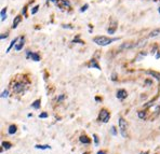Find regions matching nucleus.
<instances>
[{
	"mask_svg": "<svg viewBox=\"0 0 160 154\" xmlns=\"http://www.w3.org/2000/svg\"><path fill=\"white\" fill-rule=\"evenodd\" d=\"M29 86V82L25 79H22V80H15L12 85H11V88H12V92L15 93V94H24L25 92L27 91V88Z\"/></svg>",
	"mask_w": 160,
	"mask_h": 154,
	"instance_id": "1",
	"label": "nucleus"
},
{
	"mask_svg": "<svg viewBox=\"0 0 160 154\" xmlns=\"http://www.w3.org/2000/svg\"><path fill=\"white\" fill-rule=\"evenodd\" d=\"M117 40H119V38H108L105 36H98V37L93 38V42L96 43L97 45H100V46H106V45H109L110 43L115 42Z\"/></svg>",
	"mask_w": 160,
	"mask_h": 154,
	"instance_id": "2",
	"label": "nucleus"
},
{
	"mask_svg": "<svg viewBox=\"0 0 160 154\" xmlns=\"http://www.w3.org/2000/svg\"><path fill=\"white\" fill-rule=\"evenodd\" d=\"M109 119H110V112L107 109H105V108L101 109L100 113H98L97 120L100 121V122H102V123H107L109 121Z\"/></svg>",
	"mask_w": 160,
	"mask_h": 154,
	"instance_id": "3",
	"label": "nucleus"
},
{
	"mask_svg": "<svg viewBox=\"0 0 160 154\" xmlns=\"http://www.w3.org/2000/svg\"><path fill=\"white\" fill-rule=\"evenodd\" d=\"M119 129H120V134L123 138H126L127 137V131H128V123H127V121L120 116L119 117Z\"/></svg>",
	"mask_w": 160,
	"mask_h": 154,
	"instance_id": "4",
	"label": "nucleus"
},
{
	"mask_svg": "<svg viewBox=\"0 0 160 154\" xmlns=\"http://www.w3.org/2000/svg\"><path fill=\"white\" fill-rule=\"evenodd\" d=\"M127 96H128V93H127L126 90H123V88H120V90H118L116 93V97L119 99V100H123V99H126Z\"/></svg>",
	"mask_w": 160,
	"mask_h": 154,
	"instance_id": "5",
	"label": "nucleus"
},
{
	"mask_svg": "<svg viewBox=\"0 0 160 154\" xmlns=\"http://www.w3.org/2000/svg\"><path fill=\"white\" fill-rule=\"evenodd\" d=\"M24 43H25V37L24 36H22V37L19 39V41H17L16 45H15V51H16V52L21 51V50L23 48V46H24Z\"/></svg>",
	"mask_w": 160,
	"mask_h": 154,
	"instance_id": "6",
	"label": "nucleus"
},
{
	"mask_svg": "<svg viewBox=\"0 0 160 154\" xmlns=\"http://www.w3.org/2000/svg\"><path fill=\"white\" fill-rule=\"evenodd\" d=\"M58 5L61 8V9H69V8L72 7L70 2H69L68 0H60Z\"/></svg>",
	"mask_w": 160,
	"mask_h": 154,
	"instance_id": "7",
	"label": "nucleus"
},
{
	"mask_svg": "<svg viewBox=\"0 0 160 154\" xmlns=\"http://www.w3.org/2000/svg\"><path fill=\"white\" fill-rule=\"evenodd\" d=\"M88 67L89 68H94V69H97V70H101V67H100V65H98V63H97V60H95L94 58H92L90 62H89V64H88Z\"/></svg>",
	"mask_w": 160,
	"mask_h": 154,
	"instance_id": "8",
	"label": "nucleus"
},
{
	"mask_svg": "<svg viewBox=\"0 0 160 154\" xmlns=\"http://www.w3.org/2000/svg\"><path fill=\"white\" fill-rule=\"evenodd\" d=\"M135 46V43H131V42H127V43H123L120 45L119 50H131V48H134Z\"/></svg>",
	"mask_w": 160,
	"mask_h": 154,
	"instance_id": "9",
	"label": "nucleus"
},
{
	"mask_svg": "<svg viewBox=\"0 0 160 154\" xmlns=\"http://www.w3.org/2000/svg\"><path fill=\"white\" fill-rule=\"evenodd\" d=\"M22 22V15H16L13 19V23H12V29H15L17 27V25Z\"/></svg>",
	"mask_w": 160,
	"mask_h": 154,
	"instance_id": "10",
	"label": "nucleus"
},
{
	"mask_svg": "<svg viewBox=\"0 0 160 154\" xmlns=\"http://www.w3.org/2000/svg\"><path fill=\"white\" fill-rule=\"evenodd\" d=\"M146 73L148 74V76H151L153 78H155L157 81L160 82V73L157 72V71H154V70H147Z\"/></svg>",
	"mask_w": 160,
	"mask_h": 154,
	"instance_id": "11",
	"label": "nucleus"
},
{
	"mask_svg": "<svg viewBox=\"0 0 160 154\" xmlns=\"http://www.w3.org/2000/svg\"><path fill=\"white\" fill-rule=\"evenodd\" d=\"M79 141H80L81 143H83V145H89V143L91 142V139H90L88 136L81 135L80 136V138H79Z\"/></svg>",
	"mask_w": 160,
	"mask_h": 154,
	"instance_id": "12",
	"label": "nucleus"
},
{
	"mask_svg": "<svg viewBox=\"0 0 160 154\" xmlns=\"http://www.w3.org/2000/svg\"><path fill=\"white\" fill-rule=\"evenodd\" d=\"M16 131H17V126L15 125V124H12V125L9 126L8 133H9L10 135H14V134H16Z\"/></svg>",
	"mask_w": 160,
	"mask_h": 154,
	"instance_id": "13",
	"label": "nucleus"
},
{
	"mask_svg": "<svg viewBox=\"0 0 160 154\" xmlns=\"http://www.w3.org/2000/svg\"><path fill=\"white\" fill-rule=\"evenodd\" d=\"M160 35V29H154V30H151V33H149V35H148V37L149 38H156V37H158Z\"/></svg>",
	"mask_w": 160,
	"mask_h": 154,
	"instance_id": "14",
	"label": "nucleus"
},
{
	"mask_svg": "<svg viewBox=\"0 0 160 154\" xmlns=\"http://www.w3.org/2000/svg\"><path fill=\"white\" fill-rule=\"evenodd\" d=\"M19 38H14L12 41H11V43H10V45H9V48H7V53H9L10 51H11V48H13L14 46L15 48V45H16V43H17V41H19Z\"/></svg>",
	"mask_w": 160,
	"mask_h": 154,
	"instance_id": "15",
	"label": "nucleus"
},
{
	"mask_svg": "<svg viewBox=\"0 0 160 154\" xmlns=\"http://www.w3.org/2000/svg\"><path fill=\"white\" fill-rule=\"evenodd\" d=\"M116 29H117V23H115L114 25H112V26H109L108 27V29H107V33L109 35H114L115 33H116Z\"/></svg>",
	"mask_w": 160,
	"mask_h": 154,
	"instance_id": "16",
	"label": "nucleus"
},
{
	"mask_svg": "<svg viewBox=\"0 0 160 154\" xmlns=\"http://www.w3.org/2000/svg\"><path fill=\"white\" fill-rule=\"evenodd\" d=\"M40 104H41V100H40V99H37V100H35L34 102L31 104V108H33V109H36V110H38L39 108H40V106H41Z\"/></svg>",
	"mask_w": 160,
	"mask_h": 154,
	"instance_id": "17",
	"label": "nucleus"
},
{
	"mask_svg": "<svg viewBox=\"0 0 160 154\" xmlns=\"http://www.w3.org/2000/svg\"><path fill=\"white\" fill-rule=\"evenodd\" d=\"M0 16H1V21L3 22L5 19H7V8H2V10H1V12H0Z\"/></svg>",
	"mask_w": 160,
	"mask_h": 154,
	"instance_id": "18",
	"label": "nucleus"
},
{
	"mask_svg": "<svg viewBox=\"0 0 160 154\" xmlns=\"http://www.w3.org/2000/svg\"><path fill=\"white\" fill-rule=\"evenodd\" d=\"M30 59H31V60H34V62H39V60H40V56H39L38 53H35V52H33L31 56H30Z\"/></svg>",
	"mask_w": 160,
	"mask_h": 154,
	"instance_id": "19",
	"label": "nucleus"
},
{
	"mask_svg": "<svg viewBox=\"0 0 160 154\" xmlns=\"http://www.w3.org/2000/svg\"><path fill=\"white\" fill-rule=\"evenodd\" d=\"M137 116H139V119H141V120H146L147 114H146L145 111H139V112H137Z\"/></svg>",
	"mask_w": 160,
	"mask_h": 154,
	"instance_id": "20",
	"label": "nucleus"
},
{
	"mask_svg": "<svg viewBox=\"0 0 160 154\" xmlns=\"http://www.w3.org/2000/svg\"><path fill=\"white\" fill-rule=\"evenodd\" d=\"M36 149H40V150H47V149H51V147L48 145H35Z\"/></svg>",
	"mask_w": 160,
	"mask_h": 154,
	"instance_id": "21",
	"label": "nucleus"
},
{
	"mask_svg": "<svg viewBox=\"0 0 160 154\" xmlns=\"http://www.w3.org/2000/svg\"><path fill=\"white\" fill-rule=\"evenodd\" d=\"M1 145H2V148L5 150H9L11 147H12V145L10 143V142H8V141H3L2 143H1Z\"/></svg>",
	"mask_w": 160,
	"mask_h": 154,
	"instance_id": "22",
	"label": "nucleus"
},
{
	"mask_svg": "<svg viewBox=\"0 0 160 154\" xmlns=\"http://www.w3.org/2000/svg\"><path fill=\"white\" fill-rule=\"evenodd\" d=\"M8 96H9V91L8 90H5L1 93V98H7Z\"/></svg>",
	"mask_w": 160,
	"mask_h": 154,
	"instance_id": "23",
	"label": "nucleus"
},
{
	"mask_svg": "<svg viewBox=\"0 0 160 154\" xmlns=\"http://www.w3.org/2000/svg\"><path fill=\"white\" fill-rule=\"evenodd\" d=\"M38 10H39V5H35L34 8L31 9V12H30V13H31V14H33V15L36 14V13L38 12Z\"/></svg>",
	"mask_w": 160,
	"mask_h": 154,
	"instance_id": "24",
	"label": "nucleus"
},
{
	"mask_svg": "<svg viewBox=\"0 0 160 154\" xmlns=\"http://www.w3.org/2000/svg\"><path fill=\"white\" fill-rule=\"evenodd\" d=\"M48 116V112H42L41 114H39V119H47Z\"/></svg>",
	"mask_w": 160,
	"mask_h": 154,
	"instance_id": "25",
	"label": "nucleus"
},
{
	"mask_svg": "<svg viewBox=\"0 0 160 154\" xmlns=\"http://www.w3.org/2000/svg\"><path fill=\"white\" fill-rule=\"evenodd\" d=\"M110 133H112V136H117V130H116V127H115V126H112V128H110Z\"/></svg>",
	"mask_w": 160,
	"mask_h": 154,
	"instance_id": "26",
	"label": "nucleus"
},
{
	"mask_svg": "<svg viewBox=\"0 0 160 154\" xmlns=\"http://www.w3.org/2000/svg\"><path fill=\"white\" fill-rule=\"evenodd\" d=\"M88 8H89V5H88V3H86V5H83V7H81V9H80V12H86Z\"/></svg>",
	"mask_w": 160,
	"mask_h": 154,
	"instance_id": "27",
	"label": "nucleus"
},
{
	"mask_svg": "<svg viewBox=\"0 0 160 154\" xmlns=\"http://www.w3.org/2000/svg\"><path fill=\"white\" fill-rule=\"evenodd\" d=\"M62 27H63V28H67V29H74V26H72V25H69V24H64V25H62Z\"/></svg>",
	"mask_w": 160,
	"mask_h": 154,
	"instance_id": "28",
	"label": "nucleus"
},
{
	"mask_svg": "<svg viewBox=\"0 0 160 154\" xmlns=\"http://www.w3.org/2000/svg\"><path fill=\"white\" fill-rule=\"evenodd\" d=\"M73 42H78L79 44H83V41H81V40H79V36H77L76 38L74 39V41Z\"/></svg>",
	"mask_w": 160,
	"mask_h": 154,
	"instance_id": "29",
	"label": "nucleus"
},
{
	"mask_svg": "<svg viewBox=\"0 0 160 154\" xmlns=\"http://www.w3.org/2000/svg\"><path fill=\"white\" fill-rule=\"evenodd\" d=\"M26 11H27V8L24 7V8H23V11H22V16H25V17L27 16V15H26Z\"/></svg>",
	"mask_w": 160,
	"mask_h": 154,
	"instance_id": "30",
	"label": "nucleus"
},
{
	"mask_svg": "<svg viewBox=\"0 0 160 154\" xmlns=\"http://www.w3.org/2000/svg\"><path fill=\"white\" fill-rule=\"evenodd\" d=\"M93 138H94V141H95V145H98V138H97V136L95 134H93Z\"/></svg>",
	"mask_w": 160,
	"mask_h": 154,
	"instance_id": "31",
	"label": "nucleus"
},
{
	"mask_svg": "<svg viewBox=\"0 0 160 154\" xmlns=\"http://www.w3.org/2000/svg\"><path fill=\"white\" fill-rule=\"evenodd\" d=\"M8 38V34H2L1 36H0V39L1 40H3V39H7Z\"/></svg>",
	"mask_w": 160,
	"mask_h": 154,
	"instance_id": "32",
	"label": "nucleus"
},
{
	"mask_svg": "<svg viewBox=\"0 0 160 154\" xmlns=\"http://www.w3.org/2000/svg\"><path fill=\"white\" fill-rule=\"evenodd\" d=\"M65 98V95H61V96H58V101L60 102V101H62Z\"/></svg>",
	"mask_w": 160,
	"mask_h": 154,
	"instance_id": "33",
	"label": "nucleus"
},
{
	"mask_svg": "<svg viewBox=\"0 0 160 154\" xmlns=\"http://www.w3.org/2000/svg\"><path fill=\"white\" fill-rule=\"evenodd\" d=\"M117 76H116V73H115V72H114V73H112V81H116V79H117Z\"/></svg>",
	"mask_w": 160,
	"mask_h": 154,
	"instance_id": "34",
	"label": "nucleus"
},
{
	"mask_svg": "<svg viewBox=\"0 0 160 154\" xmlns=\"http://www.w3.org/2000/svg\"><path fill=\"white\" fill-rule=\"evenodd\" d=\"M156 50H157V46H154V48H153V52H151V54H155Z\"/></svg>",
	"mask_w": 160,
	"mask_h": 154,
	"instance_id": "35",
	"label": "nucleus"
},
{
	"mask_svg": "<svg viewBox=\"0 0 160 154\" xmlns=\"http://www.w3.org/2000/svg\"><path fill=\"white\" fill-rule=\"evenodd\" d=\"M97 154H106V152H105V151H98Z\"/></svg>",
	"mask_w": 160,
	"mask_h": 154,
	"instance_id": "36",
	"label": "nucleus"
},
{
	"mask_svg": "<svg viewBox=\"0 0 160 154\" xmlns=\"http://www.w3.org/2000/svg\"><path fill=\"white\" fill-rule=\"evenodd\" d=\"M140 154H148V151H145V152H141Z\"/></svg>",
	"mask_w": 160,
	"mask_h": 154,
	"instance_id": "37",
	"label": "nucleus"
},
{
	"mask_svg": "<svg viewBox=\"0 0 160 154\" xmlns=\"http://www.w3.org/2000/svg\"><path fill=\"white\" fill-rule=\"evenodd\" d=\"M27 116H28V117H31V116H33V113H29V114H28Z\"/></svg>",
	"mask_w": 160,
	"mask_h": 154,
	"instance_id": "38",
	"label": "nucleus"
},
{
	"mask_svg": "<svg viewBox=\"0 0 160 154\" xmlns=\"http://www.w3.org/2000/svg\"><path fill=\"white\" fill-rule=\"evenodd\" d=\"M158 12H159V13H160V8H159V9H158Z\"/></svg>",
	"mask_w": 160,
	"mask_h": 154,
	"instance_id": "39",
	"label": "nucleus"
},
{
	"mask_svg": "<svg viewBox=\"0 0 160 154\" xmlns=\"http://www.w3.org/2000/svg\"><path fill=\"white\" fill-rule=\"evenodd\" d=\"M83 154H88V152H84V153H83Z\"/></svg>",
	"mask_w": 160,
	"mask_h": 154,
	"instance_id": "40",
	"label": "nucleus"
},
{
	"mask_svg": "<svg viewBox=\"0 0 160 154\" xmlns=\"http://www.w3.org/2000/svg\"><path fill=\"white\" fill-rule=\"evenodd\" d=\"M159 128H160V127H159Z\"/></svg>",
	"mask_w": 160,
	"mask_h": 154,
	"instance_id": "41",
	"label": "nucleus"
}]
</instances>
